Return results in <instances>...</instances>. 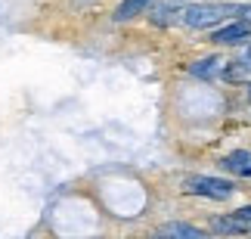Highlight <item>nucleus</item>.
Returning a JSON list of instances; mask_svg holds the SVG:
<instances>
[{
	"mask_svg": "<svg viewBox=\"0 0 251 239\" xmlns=\"http://www.w3.org/2000/svg\"><path fill=\"white\" fill-rule=\"evenodd\" d=\"M152 239H161V236H152Z\"/></svg>",
	"mask_w": 251,
	"mask_h": 239,
	"instance_id": "10",
	"label": "nucleus"
},
{
	"mask_svg": "<svg viewBox=\"0 0 251 239\" xmlns=\"http://www.w3.org/2000/svg\"><path fill=\"white\" fill-rule=\"evenodd\" d=\"M248 97H251V90H248Z\"/></svg>",
	"mask_w": 251,
	"mask_h": 239,
	"instance_id": "11",
	"label": "nucleus"
},
{
	"mask_svg": "<svg viewBox=\"0 0 251 239\" xmlns=\"http://www.w3.org/2000/svg\"><path fill=\"white\" fill-rule=\"evenodd\" d=\"M211 230L220 236H245L251 233V224L239 221L236 214H217V217H211Z\"/></svg>",
	"mask_w": 251,
	"mask_h": 239,
	"instance_id": "4",
	"label": "nucleus"
},
{
	"mask_svg": "<svg viewBox=\"0 0 251 239\" xmlns=\"http://www.w3.org/2000/svg\"><path fill=\"white\" fill-rule=\"evenodd\" d=\"M226 65L217 59V56H205V59L192 62L189 65V75H196V78H217V75H224Z\"/></svg>",
	"mask_w": 251,
	"mask_h": 239,
	"instance_id": "7",
	"label": "nucleus"
},
{
	"mask_svg": "<svg viewBox=\"0 0 251 239\" xmlns=\"http://www.w3.org/2000/svg\"><path fill=\"white\" fill-rule=\"evenodd\" d=\"M233 214L239 217V221H245V224H251V205H245V208H236Z\"/></svg>",
	"mask_w": 251,
	"mask_h": 239,
	"instance_id": "9",
	"label": "nucleus"
},
{
	"mask_svg": "<svg viewBox=\"0 0 251 239\" xmlns=\"http://www.w3.org/2000/svg\"><path fill=\"white\" fill-rule=\"evenodd\" d=\"M220 168L229 171V174H239V177H251V152L248 149H236L220 161Z\"/></svg>",
	"mask_w": 251,
	"mask_h": 239,
	"instance_id": "6",
	"label": "nucleus"
},
{
	"mask_svg": "<svg viewBox=\"0 0 251 239\" xmlns=\"http://www.w3.org/2000/svg\"><path fill=\"white\" fill-rule=\"evenodd\" d=\"M183 193L201 196V199H214V202H226V199L236 193V184H233V180H224V177L192 174V177L183 180Z\"/></svg>",
	"mask_w": 251,
	"mask_h": 239,
	"instance_id": "2",
	"label": "nucleus"
},
{
	"mask_svg": "<svg viewBox=\"0 0 251 239\" xmlns=\"http://www.w3.org/2000/svg\"><path fill=\"white\" fill-rule=\"evenodd\" d=\"M251 37V25L248 22H229V25H220L211 31V44L217 47H236V44H245Z\"/></svg>",
	"mask_w": 251,
	"mask_h": 239,
	"instance_id": "3",
	"label": "nucleus"
},
{
	"mask_svg": "<svg viewBox=\"0 0 251 239\" xmlns=\"http://www.w3.org/2000/svg\"><path fill=\"white\" fill-rule=\"evenodd\" d=\"M242 9H245V3H224V0H192V3H186V6L180 9V25L201 31V28L220 25L224 19H233V22H239V19H242Z\"/></svg>",
	"mask_w": 251,
	"mask_h": 239,
	"instance_id": "1",
	"label": "nucleus"
},
{
	"mask_svg": "<svg viewBox=\"0 0 251 239\" xmlns=\"http://www.w3.org/2000/svg\"><path fill=\"white\" fill-rule=\"evenodd\" d=\"M161 239H211L205 230H199V227H192V224H183V221H171L165 224L158 230Z\"/></svg>",
	"mask_w": 251,
	"mask_h": 239,
	"instance_id": "5",
	"label": "nucleus"
},
{
	"mask_svg": "<svg viewBox=\"0 0 251 239\" xmlns=\"http://www.w3.org/2000/svg\"><path fill=\"white\" fill-rule=\"evenodd\" d=\"M149 3H152V0H121L118 9L112 13V19H115V22H130V19H137Z\"/></svg>",
	"mask_w": 251,
	"mask_h": 239,
	"instance_id": "8",
	"label": "nucleus"
}]
</instances>
